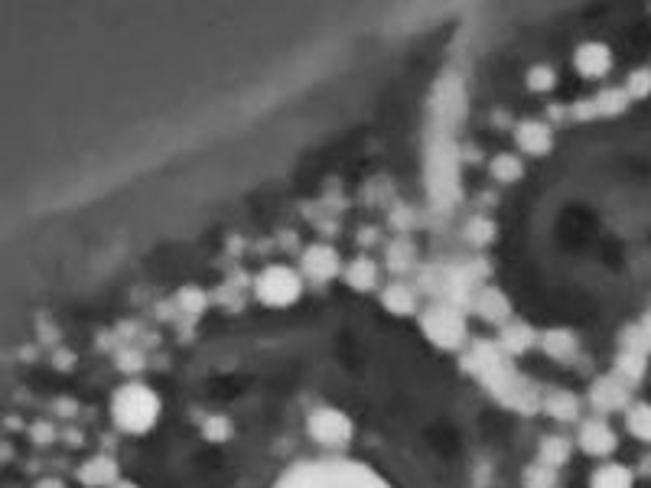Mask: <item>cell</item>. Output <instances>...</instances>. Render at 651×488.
I'll list each match as a JSON object with an SVG mask.
<instances>
[{
    "label": "cell",
    "mask_w": 651,
    "mask_h": 488,
    "mask_svg": "<svg viewBox=\"0 0 651 488\" xmlns=\"http://www.w3.org/2000/svg\"><path fill=\"white\" fill-rule=\"evenodd\" d=\"M463 368L472 371L485 388L512 410H521V414H538V410L544 407L538 388H534L525 375H518V368L508 362V355L499 349V342H476L472 345V352L463 358Z\"/></svg>",
    "instance_id": "1"
},
{
    "label": "cell",
    "mask_w": 651,
    "mask_h": 488,
    "mask_svg": "<svg viewBox=\"0 0 651 488\" xmlns=\"http://www.w3.org/2000/svg\"><path fill=\"white\" fill-rule=\"evenodd\" d=\"M277 488H385V482L352 462H329V466L316 462V466L287 472Z\"/></svg>",
    "instance_id": "2"
},
{
    "label": "cell",
    "mask_w": 651,
    "mask_h": 488,
    "mask_svg": "<svg viewBox=\"0 0 651 488\" xmlns=\"http://www.w3.org/2000/svg\"><path fill=\"white\" fill-rule=\"evenodd\" d=\"M111 417L124 433H147L160 417V397L144 384H124L111 397Z\"/></svg>",
    "instance_id": "3"
},
{
    "label": "cell",
    "mask_w": 651,
    "mask_h": 488,
    "mask_svg": "<svg viewBox=\"0 0 651 488\" xmlns=\"http://www.w3.org/2000/svg\"><path fill=\"white\" fill-rule=\"evenodd\" d=\"M420 329H424V336L433 345H440V349H459L466 339V316L456 303L437 300L427 306L424 316H420Z\"/></svg>",
    "instance_id": "4"
},
{
    "label": "cell",
    "mask_w": 651,
    "mask_h": 488,
    "mask_svg": "<svg viewBox=\"0 0 651 488\" xmlns=\"http://www.w3.org/2000/svg\"><path fill=\"white\" fill-rule=\"evenodd\" d=\"M300 290H303L300 274L290 271V267H284V264L264 267L258 280H254V293H258V300L267 306H290L300 297Z\"/></svg>",
    "instance_id": "5"
},
{
    "label": "cell",
    "mask_w": 651,
    "mask_h": 488,
    "mask_svg": "<svg viewBox=\"0 0 651 488\" xmlns=\"http://www.w3.org/2000/svg\"><path fill=\"white\" fill-rule=\"evenodd\" d=\"M306 430L323 446H346L352 440V420L336 407H319L306 420Z\"/></svg>",
    "instance_id": "6"
},
{
    "label": "cell",
    "mask_w": 651,
    "mask_h": 488,
    "mask_svg": "<svg viewBox=\"0 0 651 488\" xmlns=\"http://www.w3.org/2000/svg\"><path fill=\"white\" fill-rule=\"evenodd\" d=\"M590 404L599 414H616V410H629L632 407V394L629 384L619 381L616 375H603L593 381L590 388Z\"/></svg>",
    "instance_id": "7"
},
{
    "label": "cell",
    "mask_w": 651,
    "mask_h": 488,
    "mask_svg": "<svg viewBox=\"0 0 651 488\" xmlns=\"http://www.w3.org/2000/svg\"><path fill=\"white\" fill-rule=\"evenodd\" d=\"M303 274L316 280V284H326V280H333L339 274V254L336 248H329V244H310V248L303 251Z\"/></svg>",
    "instance_id": "8"
},
{
    "label": "cell",
    "mask_w": 651,
    "mask_h": 488,
    "mask_svg": "<svg viewBox=\"0 0 651 488\" xmlns=\"http://www.w3.org/2000/svg\"><path fill=\"white\" fill-rule=\"evenodd\" d=\"M616 433H612V427L606 420H586L583 427H580V449L583 453H590V456H612L616 453Z\"/></svg>",
    "instance_id": "9"
},
{
    "label": "cell",
    "mask_w": 651,
    "mask_h": 488,
    "mask_svg": "<svg viewBox=\"0 0 651 488\" xmlns=\"http://www.w3.org/2000/svg\"><path fill=\"white\" fill-rule=\"evenodd\" d=\"M515 140L521 150L531 153V157H547L554 147V134L544 121H521L515 127Z\"/></svg>",
    "instance_id": "10"
},
{
    "label": "cell",
    "mask_w": 651,
    "mask_h": 488,
    "mask_svg": "<svg viewBox=\"0 0 651 488\" xmlns=\"http://www.w3.org/2000/svg\"><path fill=\"white\" fill-rule=\"evenodd\" d=\"M573 62H577V72L583 79H603L612 69V53L603 43H583L577 49V56H573Z\"/></svg>",
    "instance_id": "11"
},
{
    "label": "cell",
    "mask_w": 651,
    "mask_h": 488,
    "mask_svg": "<svg viewBox=\"0 0 651 488\" xmlns=\"http://www.w3.org/2000/svg\"><path fill=\"white\" fill-rule=\"evenodd\" d=\"M472 310H476L482 319H489V323L505 326L508 323V313H512V303H508V297H505L499 287H482L476 293V300H472Z\"/></svg>",
    "instance_id": "12"
},
{
    "label": "cell",
    "mask_w": 651,
    "mask_h": 488,
    "mask_svg": "<svg viewBox=\"0 0 651 488\" xmlns=\"http://www.w3.org/2000/svg\"><path fill=\"white\" fill-rule=\"evenodd\" d=\"M79 482L88 485V488H114L121 479H118V462L111 456H92L79 469Z\"/></svg>",
    "instance_id": "13"
},
{
    "label": "cell",
    "mask_w": 651,
    "mask_h": 488,
    "mask_svg": "<svg viewBox=\"0 0 651 488\" xmlns=\"http://www.w3.org/2000/svg\"><path fill=\"white\" fill-rule=\"evenodd\" d=\"M541 349L557 358V362H573V355H577V339H573V332L567 329H547L541 336Z\"/></svg>",
    "instance_id": "14"
},
{
    "label": "cell",
    "mask_w": 651,
    "mask_h": 488,
    "mask_svg": "<svg viewBox=\"0 0 651 488\" xmlns=\"http://www.w3.org/2000/svg\"><path fill=\"white\" fill-rule=\"evenodd\" d=\"M534 345V329L528 323H505L499 336V349L505 355H521Z\"/></svg>",
    "instance_id": "15"
},
{
    "label": "cell",
    "mask_w": 651,
    "mask_h": 488,
    "mask_svg": "<svg viewBox=\"0 0 651 488\" xmlns=\"http://www.w3.org/2000/svg\"><path fill=\"white\" fill-rule=\"evenodd\" d=\"M541 410H547V414L560 423H570L580 417V401H577V394H570V391H551L544 397Z\"/></svg>",
    "instance_id": "16"
},
{
    "label": "cell",
    "mask_w": 651,
    "mask_h": 488,
    "mask_svg": "<svg viewBox=\"0 0 651 488\" xmlns=\"http://www.w3.org/2000/svg\"><path fill=\"white\" fill-rule=\"evenodd\" d=\"M635 475L632 469L619 466V462H606V466H599L590 479V488H632Z\"/></svg>",
    "instance_id": "17"
},
{
    "label": "cell",
    "mask_w": 651,
    "mask_h": 488,
    "mask_svg": "<svg viewBox=\"0 0 651 488\" xmlns=\"http://www.w3.org/2000/svg\"><path fill=\"white\" fill-rule=\"evenodd\" d=\"M378 280V267L372 258H355L349 267H346V284L352 290H372Z\"/></svg>",
    "instance_id": "18"
},
{
    "label": "cell",
    "mask_w": 651,
    "mask_h": 488,
    "mask_svg": "<svg viewBox=\"0 0 651 488\" xmlns=\"http://www.w3.org/2000/svg\"><path fill=\"white\" fill-rule=\"evenodd\" d=\"M625 427H629V433L635 436V440L651 443V404L638 401V404H632L629 410H625Z\"/></svg>",
    "instance_id": "19"
},
{
    "label": "cell",
    "mask_w": 651,
    "mask_h": 488,
    "mask_svg": "<svg viewBox=\"0 0 651 488\" xmlns=\"http://www.w3.org/2000/svg\"><path fill=\"white\" fill-rule=\"evenodd\" d=\"M538 462L560 469L564 462H570V443L564 440V436H544L541 446H538Z\"/></svg>",
    "instance_id": "20"
},
{
    "label": "cell",
    "mask_w": 651,
    "mask_h": 488,
    "mask_svg": "<svg viewBox=\"0 0 651 488\" xmlns=\"http://www.w3.org/2000/svg\"><path fill=\"white\" fill-rule=\"evenodd\" d=\"M381 303L388 306V313L394 316H407V313H414V290L411 287H404V284H391L385 287V293H381Z\"/></svg>",
    "instance_id": "21"
},
{
    "label": "cell",
    "mask_w": 651,
    "mask_h": 488,
    "mask_svg": "<svg viewBox=\"0 0 651 488\" xmlns=\"http://www.w3.org/2000/svg\"><path fill=\"white\" fill-rule=\"evenodd\" d=\"M645 358L648 355H638V352H619V358H616V375L619 381H625V384H635V381H642V375H645Z\"/></svg>",
    "instance_id": "22"
},
{
    "label": "cell",
    "mask_w": 651,
    "mask_h": 488,
    "mask_svg": "<svg viewBox=\"0 0 651 488\" xmlns=\"http://www.w3.org/2000/svg\"><path fill=\"white\" fill-rule=\"evenodd\" d=\"M489 173L499 179V183H518L525 176V166L515 157V153H499L492 163H489Z\"/></svg>",
    "instance_id": "23"
},
{
    "label": "cell",
    "mask_w": 651,
    "mask_h": 488,
    "mask_svg": "<svg viewBox=\"0 0 651 488\" xmlns=\"http://www.w3.org/2000/svg\"><path fill=\"white\" fill-rule=\"evenodd\" d=\"M596 111H599V118H609V114H622L625 108H629V92L625 88H606V92H599L596 98Z\"/></svg>",
    "instance_id": "24"
},
{
    "label": "cell",
    "mask_w": 651,
    "mask_h": 488,
    "mask_svg": "<svg viewBox=\"0 0 651 488\" xmlns=\"http://www.w3.org/2000/svg\"><path fill=\"white\" fill-rule=\"evenodd\" d=\"M411 264H414V244L404 241V238L391 241V248H388V267H391V271L401 274V271H407Z\"/></svg>",
    "instance_id": "25"
},
{
    "label": "cell",
    "mask_w": 651,
    "mask_h": 488,
    "mask_svg": "<svg viewBox=\"0 0 651 488\" xmlns=\"http://www.w3.org/2000/svg\"><path fill=\"white\" fill-rule=\"evenodd\" d=\"M557 485V469L544 466V462H531L525 469V488H554Z\"/></svg>",
    "instance_id": "26"
},
{
    "label": "cell",
    "mask_w": 651,
    "mask_h": 488,
    "mask_svg": "<svg viewBox=\"0 0 651 488\" xmlns=\"http://www.w3.org/2000/svg\"><path fill=\"white\" fill-rule=\"evenodd\" d=\"M466 238L476 244V248H482V244H489L492 238H495V225L489 222V218H482V215H476V218H469V225H466Z\"/></svg>",
    "instance_id": "27"
},
{
    "label": "cell",
    "mask_w": 651,
    "mask_h": 488,
    "mask_svg": "<svg viewBox=\"0 0 651 488\" xmlns=\"http://www.w3.org/2000/svg\"><path fill=\"white\" fill-rule=\"evenodd\" d=\"M557 85V72L551 66H531L528 69V88L531 92H551Z\"/></svg>",
    "instance_id": "28"
},
{
    "label": "cell",
    "mask_w": 651,
    "mask_h": 488,
    "mask_svg": "<svg viewBox=\"0 0 651 488\" xmlns=\"http://www.w3.org/2000/svg\"><path fill=\"white\" fill-rule=\"evenodd\" d=\"M206 293L202 290H196V287H183L180 290V297H176V306H183V313H189V316H199L202 310H206Z\"/></svg>",
    "instance_id": "29"
},
{
    "label": "cell",
    "mask_w": 651,
    "mask_h": 488,
    "mask_svg": "<svg viewBox=\"0 0 651 488\" xmlns=\"http://www.w3.org/2000/svg\"><path fill=\"white\" fill-rule=\"evenodd\" d=\"M625 92L629 98H648L651 95V69H635L625 82Z\"/></svg>",
    "instance_id": "30"
},
{
    "label": "cell",
    "mask_w": 651,
    "mask_h": 488,
    "mask_svg": "<svg viewBox=\"0 0 651 488\" xmlns=\"http://www.w3.org/2000/svg\"><path fill=\"white\" fill-rule=\"evenodd\" d=\"M202 433H206L212 443H225L228 436H232V423H228L225 417H209L206 427H202Z\"/></svg>",
    "instance_id": "31"
},
{
    "label": "cell",
    "mask_w": 651,
    "mask_h": 488,
    "mask_svg": "<svg viewBox=\"0 0 651 488\" xmlns=\"http://www.w3.org/2000/svg\"><path fill=\"white\" fill-rule=\"evenodd\" d=\"M114 365H118L121 371H137V368H144V355H140L137 349H121L118 355H114Z\"/></svg>",
    "instance_id": "32"
},
{
    "label": "cell",
    "mask_w": 651,
    "mask_h": 488,
    "mask_svg": "<svg viewBox=\"0 0 651 488\" xmlns=\"http://www.w3.org/2000/svg\"><path fill=\"white\" fill-rule=\"evenodd\" d=\"M573 118L577 121H593V118H599V111H596V101L590 98V101H577V105H573Z\"/></svg>",
    "instance_id": "33"
},
{
    "label": "cell",
    "mask_w": 651,
    "mask_h": 488,
    "mask_svg": "<svg viewBox=\"0 0 651 488\" xmlns=\"http://www.w3.org/2000/svg\"><path fill=\"white\" fill-rule=\"evenodd\" d=\"M30 436H33V443H40V446H46V443L56 440V433H53V427H49V423H33Z\"/></svg>",
    "instance_id": "34"
},
{
    "label": "cell",
    "mask_w": 651,
    "mask_h": 488,
    "mask_svg": "<svg viewBox=\"0 0 651 488\" xmlns=\"http://www.w3.org/2000/svg\"><path fill=\"white\" fill-rule=\"evenodd\" d=\"M391 225L398 228V231H407V228L414 225V212L411 209H394L391 212Z\"/></svg>",
    "instance_id": "35"
},
{
    "label": "cell",
    "mask_w": 651,
    "mask_h": 488,
    "mask_svg": "<svg viewBox=\"0 0 651 488\" xmlns=\"http://www.w3.org/2000/svg\"><path fill=\"white\" fill-rule=\"evenodd\" d=\"M72 365H75V355H72L69 349H66V352L59 349V352H56V368H72Z\"/></svg>",
    "instance_id": "36"
},
{
    "label": "cell",
    "mask_w": 651,
    "mask_h": 488,
    "mask_svg": "<svg viewBox=\"0 0 651 488\" xmlns=\"http://www.w3.org/2000/svg\"><path fill=\"white\" fill-rule=\"evenodd\" d=\"M56 410L62 417H75V410H79V407H75V401H56Z\"/></svg>",
    "instance_id": "37"
},
{
    "label": "cell",
    "mask_w": 651,
    "mask_h": 488,
    "mask_svg": "<svg viewBox=\"0 0 651 488\" xmlns=\"http://www.w3.org/2000/svg\"><path fill=\"white\" fill-rule=\"evenodd\" d=\"M36 488H66L59 479H43V482H36Z\"/></svg>",
    "instance_id": "38"
},
{
    "label": "cell",
    "mask_w": 651,
    "mask_h": 488,
    "mask_svg": "<svg viewBox=\"0 0 651 488\" xmlns=\"http://www.w3.org/2000/svg\"><path fill=\"white\" fill-rule=\"evenodd\" d=\"M359 238H362V244H372V241L378 238V231H372V228H368V231H362Z\"/></svg>",
    "instance_id": "39"
},
{
    "label": "cell",
    "mask_w": 651,
    "mask_h": 488,
    "mask_svg": "<svg viewBox=\"0 0 651 488\" xmlns=\"http://www.w3.org/2000/svg\"><path fill=\"white\" fill-rule=\"evenodd\" d=\"M551 118H554V121H564V118H567V111L560 108V105H554V108H551Z\"/></svg>",
    "instance_id": "40"
},
{
    "label": "cell",
    "mask_w": 651,
    "mask_h": 488,
    "mask_svg": "<svg viewBox=\"0 0 651 488\" xmlns=\"http://www.w3.org/2000/svg\"><path fill=\"white\" fill-rule=\"evenodd\" d=\"M66 436H69V443H72V446H82V436H79V430H69Z\"/></svg>",
    "instance_id": "41"
},
{
    "label": "cell",
    "mask_w": 651,
    "mask_h": 488,
    "mask_svg": "<svg viewBox=\"0 0 651 488\" xmlns=\"http://www.w3.org/2000/svg\"><path fill=\"white\" fill-rule=\"evenodd\" d=\"M642 472H645V475H651V456H645V459H642Z\"/></svg>",
    "instance_id": "42"
},
{
    "label": "cell",
    "mask_w": 651,
    "mask_h": 488,
    "mask_svg": "<svg viewBox=\"0 0 651 488\" xmlns=\"http://www.w3.org/2000/svg\"><path fill=\"white\" fill-rule=\"evenodd\" d=\"M114 488H137V485H134V482H118Z\"/></svg>",
    "instance_id": "43"
}]
</instances>
